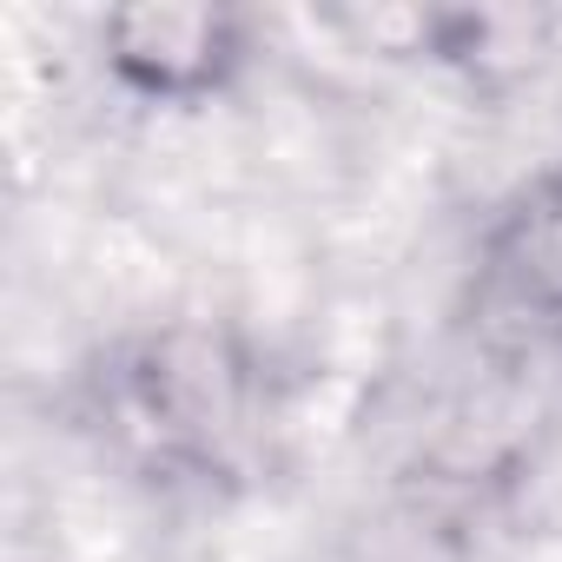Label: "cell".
Returning <instances> with one entry per match:
<instances>
[{"mask_svg":"<svg viewBox=\"0 0 562 562\" xmlns=\"http://www.w3.org/2000/svg\"><path fill=\"white\" fill-rule=\"evenodd\" d=\"M106 430L166 476H238L258 430V364L218 325H159L126 338L93 378Z\"/></svg>","mask_w":562,"mask_h":562,"instance_id":"obj_1","label":"cell"},{"mask_svg":"<svg viewBox=\"0 0 562 562\" xmlns=\"http://www.w3.org/2000/svg\"><path fill=\"white\" fill-rule=\"evenodd\" d=\"M251 60V27L218 0H133L100 21V67L146 106H205Z\"/></svg>","mask_w":562,"mask_h":562,"instance_id":"obj_2","label":"cell"},{"mask_svg":"<svg viewBox=\"0 0 562 562\" xmlns=\"http://www.w3.org/2000/svg\"><path fill=\"white\" fill-rule=\"evenodd\" d=\"M476 318L516 345L562 351V166L522 179L476 251Z\"/></svg>","mask_w":562,"mask_h":562,"instance_id":"obj_3","label":"cell"}]
</instances>
